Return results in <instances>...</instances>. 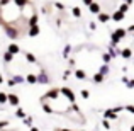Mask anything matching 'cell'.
Returning <instances> with one entry per match:
<instances>
[{
	"mask_svg": "<svg viewBox=\"0 0 134 131\" xmlns=\"http://www.w3.org/2000/svg\"><path fill=\"white\" fill-rule=\"evenodd\" d=\"M9 101H10V104H19V99L15 95H9Z\"/></svg>",
	"mask_w": 134,
	"mask_h": 131,
	"instance_id": "1",
	"label": "cell"
},
{
	"mask_svg": "<svg viewBox=\"0 0 134 131\" xmlns=\"http://www.w3.org/2000/svg\"><path fill=\"white\" fill-rule=\"evenodd\" d=\"M37 31H39L37 27H32V29H31V36H36V34H37Z\"/></svg>",
	"mask_w": 134,
	"mask_h": 131,
	"instance_id": "2",
	"label": "cell"
},
{
	"mask_svg": "<svg viewBox=\"0 0 134 131\" xmlns=\"http://www.w3.org/2000/svg\"><path fill=\"white\" fill-rule=\"evenodd\" d=\"M27 80H29V82H31V83H34V82H36V80H37V78H36V77H34V75H29V78H27Z\"/></svg>",
	"mask_w": 134,
	"mask_h": 131,
	"instance_id": "3",
	"label": "cell"
},
{
	"mask_svg": "<svg viewBox=\"0 0 134 131\" xmlns=\"http://www.w3.org/2000/svg\"><path fill=\"white\" fill-rule=\"evenodd\" d=\"M17 116H19V118H22V116H24V111H22V109H19V111H17Z\"/></svg>",
	"mask_w": 134,
	"mask_h": 131,
	"instance_id": "4",
	"label": "cell"
},
{
	"mask_svg": "<svg viewBox=\"0 0 134 131\" xmlns=\"http://www.w3.org/2000/svg\"><path fill=\"white\" fill-rule=\"evenodd\" d=\"M122 55H124V56H126V58H127V56H129V55H131V51H129V49H126V51H124V53H122Z\"/></svg>",
	"mask_w": 134,
	"mask_h": 131,
	"instance_id": "5",
	"label": "cell"
},
{
	"mask_svg": "<svg viewBox=\"0 0 134 131\" xmlns=\"http://www.w3.org/2000/svg\"><path fill=\"white\" fill-rule=\"evenodd\" d=\"M0 102H5V95L3 94H0Z\"/></svg>",
	"mask_w": 134,
	"mask_h": 131,
	"instance_id": "6",
	"label": "cell"
},
{
	"mask_svg": "<svg viewBox=\"0 0 134 131\" xmlns=\"http://www.w3.org/2000/svg\"><path fill=\"white\" fill-rule=\"evenodd\" d=\"M3 126H7V123L3 121V123H0V128H3Z\"/></svg>",
	"mask_w": 134,
	"mask_h": 131,
	"instance_id": "7",
	"label": "cell"
},
{
	"mask_svg": "<svg viewBox=\"0 0 134 131\" xmlns=\"http://www.w3.org/2000/svg\"><path fill=\"white\" fill-rule=\"evenodd\" d=\"M31 131H39V129H37V128H32V129H31Z\"/></svg>",
	"mask_w": 134,
	"mask_h": 131,
	"instance_id": "8",
	"label": "cell"
},
{
	"mask_svg": "<svg viewBox=\"0 0 134 131\" xmlns=\"http://www.w3.org/2000/svg\"><path fill=\"white\" fill-rule=\"evenodd\" d=\"M131 131H134V126H132V128H131Z\"/></svg>",
	"mask_w": 134,
	"mask_h": 131,
	"instance_id": "9",
	"label": "cell"
},
{
	"mask_svg": "<svg viewBox=\"0 0 134 131\" xmlns=\"http://www.w3.org/2000/svg\"><path fill=\"white\" fill-rule=\"evenodd\" d=\"M63 131H68V129H63Z\"/></svg>",
	"mask_w": 134,
	"mask_h": 131,
	"instance_id": "10",
	"label": "cell"
}]
</instances>
